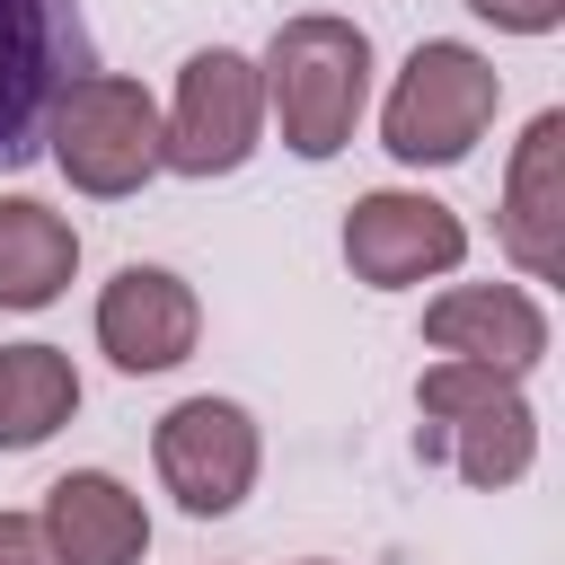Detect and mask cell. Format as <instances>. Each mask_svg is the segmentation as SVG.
<instances>
[{
	"instance_id": "obj_11",
	"label": "cell",
	"mask_w": 565,
	"mask_h": 565,
	"mask_svg": "<svg viewBox=\"0 0 565 565\" xmlns=\"http://www.w3.org/2000/svg\"><path fill=\"white\" fill-rule=\"evenodd\" d=\"M503 247L530 282L565 274V115L539 106L503 168Z\"/></svg>"
},
{
	"instance_id": "obj_16",
	"label": "cell",
	"mask_w": 565,
	"mask_h": 565,
	"mask_svg": "<svg viewBox=\"0 0 565 565\" xmlns=\"http://www.w3.org/2000/svg\"><path fill=\"white\" fill-rule=\"evenodd\" d=\"M0 565H62L35 512H0Z\"/></svg>"
},
{
	"instance_id": "obj_13",
	"label": "cell",
	"mask_w": 565,
	"mask_h": 565,
	"mask_svg": "<svg viewBox=\"0 0 565 565\" xmlns=\"http://www.w3.org/2000/svg\"><path fill=\"white\" fill-rule=\"evenodd\" d=\"M71 274H79V230L35 194H0V309H53Z\"/></svg>"
},
{
	"instance_id": "obj_6",
	"label": "cell",
	"mask_w": 565,
	"mask_h": 565,
	"mask_svg": "<svg viewBox=\"0 0 565 565\" xmlns=\"http://www.w3.org/2000/svg\"><path fill=\"white\" fill-rule=\"evenodd\" d=\"M97 71L79 0H0V168L44 150V115L71 79Z\"/></svg>"
},
{
	"instance_id": "obj_17",
	"label": "cell",
	"mask_w": 565,
	"mask_h": 565,
	"mask_svg": "<svg viewBox=\"0 0 565 565\" xmlns=\"http://www.w3.org/2000/svg\"><path fill=\"white\" fill-rule=\"evenodd\" d=\"M309 565H335V556H309Z\"/></svg>"
},
{
	"instance_id": "obj_2",
	"label": "cell",
	"mask_w": 565,
	"mask_h": 565,
	"mask_svg": "<svg viewBox=\"0 0 565 565\" xmlns=\"http://www.w3.org/2000/svg\"><path fill=\"white\" fill-rule=\"evenodd\" d=\"M494 106H503V71H494L477 44H459V35H424V44L406 53V71L388 79L380 150H388L397 168H459V159L486 141Z\"/></svg>"
},
{
	"instance_id": "obj_10",
	"label": "cell",
	"mask_w": 565,
	"mask_h": 565,
	"mask_svg": "<svg viewBox=\"0 0 565 565\" xmlns=\"http://www.w3.org/2000/svg\"><path fill=\"white\" fill-rule=\"evenodd\" d=\"M424 344L441 362H486L503 380H530L547 362V309L521 282H450L424 300Z\"/></svg>"
},
{
	"instance_id": "obj_8",
	"label": "cell",
	"mask_w": 565,
	"mask_h": 565,
	"mask_svg": "<svg viewBox=\"0 0 565 565\" xmlns=\"http://www.w3.org/2000/svg\"><path fill=\"white\" fill-rule=\"evenodd\" d=\"M344 265L371 291H415L433 274L468 265V221L441 194H424V185H371L344 212Z\"/></svg>"
},
{
	"instance_id": "obj_14",
	"label": "cell",
	"mask_w": 565,
	"mask_h": 565,
	"mask_svg": "<svg viewBox=\"0 0 565 565\" xmlns=\"http://www.w3.org/2000/svg\"><path fill=\"white\" fill-rule=\"evenodd\" d=\"M79 415V371L62 344H0V450H35Z\"/></svg>"
},
{
	"instance_id": "obj_7",
	"label": "cell",
	"mask_w": 565,
	"mask_h": 565,
	"mask_svg": "<svg viewBox=\"0 0 565 565\" xmlns=\"http://www.w3.org/2000/svg\"><path fill=\"white\" fill-rule=\"evenodd\" d=\"M150 459H159V486L177 494V512L194 521H221L256 494V468H265V433L238 397H177L159 424H150Z\"/></svg>"
},
{
	"instance_id": "obj_9",
	"label": "cell",
	"mask_w": 565,
	"mask_h": 565,
	"mask_svg": "<svg viewBox=\"0 0 565 565\" xmlns=\"http://www.w3.org/2000/svg\"><path fill=\"white\" fill-rule=\"evenodd\" d=\"M203 344V300L177 265H115V282L97 291V353L132 380L177 371Z\"/></svg>"
},
{
	"instance_id": "obj_12",
	"label": "cell",
	"mask_w": 565,
	"mask_h": 565,
	"mask_svg": "<svg viewBox=\"0 0 565 565\" xmlns=\"http://www.w3.org/2000/svg\"><path fill=\"white\" fill-rule=\"evenodd\" d=\"M35 521H44V539H53L62 565H141V556H150V512H141V494H132L124 477H106V468L53 477Z\"/></svg>"
},
{
	"instance_id": "obj_1",
	"label": "cell",
	"mask_w": 565,
	"mask_h": 565,
	"mask_svg": "<svg viewBox=\"0 0 565 565\" xmlns=\"http://www.w3.org/2000/svg\"><path fill=\"white\" fill-rule=\"evenodd\" d=\"M256 79H265V124L282 132V150L318 168L353 141V124L371 106V35L335 9H300L274 26Z\"/></svg>"
},
{
	"instance_id": "obj_15",
	"label": "cell",
	"mask_w": 565,
	"mask_h": 565,
	"mask_svg": "<svg viewBox=\"0 0 565 565\" xmlns=\"http://www.w3.org/2000/svg\"><path fill=\"white\" fill-rule=\"evenodd\" d=\"M468 9L503 35H556L565 26V0H468Z\"/></svg>"
},
{
	"instance_id": "obj_3",
	"label": "cell",
	"mask_w": 565,
	"mask_h": 565,
	"mask_svg": "<svg viewBox=\"0 0 565 565\" xmlns=\"http://www.w3.org/2000/svg\"><path fill=\"white\" fill-rule=\"evenodd\" d=\"M415 415H424V450L450 459V477L477 494L521 486L539 459V406L521 397V380L486 362H433L415 380Z\"/></svg>"
},
{
	"instance_id": "obj_4",
	"label": "cell",
	"mask_w": 565,
	"mask_h": 565,
	"mask_svg": "<svg viewBox=\"0 0 565 565\" xmlns=\"http://www.w3.org/2000/svg\"><path fill=\"white\" fill-rule=\"evenodd\" d=\"M44 150H53V168H62L79 194L124 203V194H141V185L159 177V106H150L141 79L88 71V79H71V88L53 97Z\"/></svg>"
},
{
	"instance_id": "obj_5",
	"label": "cell",
	"mask_w": 565,
	"mask_h": 565,
	"mask_svg": "<svg viewBox=\"0 0 565 565\" xmlns=\"http://www.w3.org/2000/svg\"><path fill=\"white\" fill-rule=\"evenodd\" d=\"M265 141V79L238 44H203L177 71V97L159 115V168L177 177H238Z\"/></svg>"
}]
</instances>
